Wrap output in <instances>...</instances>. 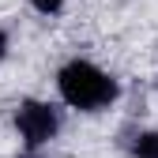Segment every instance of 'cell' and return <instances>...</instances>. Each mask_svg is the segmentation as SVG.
I'll list each match as a JSON object with an SVG mask.
<instances>
[{
	"mask_svg": "<svg viewBox=\"0 0 158 158\" xmlns=\"http://www.w3.org/2000/svg\"><path fill=\"white\" fill-rule=\"evenodd\" d=\"M56 87H60V98L72 109H83V113L106 109V106H113V98H117V79L109 72H102L98 64H90V60L64 64L60 75H56Z\"/></svg>",
	"mask_w": 158,
	"mask_h": 158,
	"instance_id": "1",
	"label": "cell"
},
{
	"mask_svg": "<svg viewBox=\"0 0 158 158\" xmlns=\"http://www.w3.org/2000/svg\"><path fill=\"white\" fill-rule=\"evenodd\" d=\"M15 128L19 135H23V143L27 151H38V147H45L56 132H60V113H56V106L49 102H23L15 109Z\"/></svg>",
	"mask_w": 158,
	"mask_h": 158,
	"instance_id": "2",
	"label": "cell"
},
{
	"mask_svg": "<svg viewBox=\"0 0 158 158\" xmlns=\"http://www.w3.org/2000/svg\"><path fill=\"white\" fill-rule=\"evenodd\" d=\"M132 154L135 158H158V132H139L132 143Z\"/></svg>",
	"mask_w": 158,
	"mask_h": 158,
	"instance_id": "3",
	"label": "cell"
},
{
	"mask_svg": "<svg viewBox=\"0 0 158 158\" xmlns=\"http://www.w3.org/2000/svg\"><path fill=\"white\" fill-rule=\"evenodd\" d=\"M4 53H8V34L0 30V60H4Z\"/></svg>",
	"mask_w": 158,
	"mask_h": 158,
	"instance_id": "5",
	"label": "cell"
},
{
	"mask_svg": "<svg viewBox=\"0 0 158 158\" xmlns=\"http://www.w3.org/2000/svg\"><path fill=\"white\" fill-rule=\"evenodd\" d=\"M19 158H38V154H19Z\"/></svg>",
	"mask_w": 158,
	"mask_h": 158,
	"instance_id": "6",
	"label": "cell"
},
{
	"mask_svg": "<svg viewBox=\"0 0 158 158\" xmlns=\"http://www.w3.org/2000/svg\"><path fill=\"white\" fill-rule=\"evenodd\" d=\"M30 4L42 11V15H56V11L64 8V0H30Z\"/></svg>",
	"mask_w": 158,
	"mask_h": 158,
	"instance_id": "4",
	"label": "cell"
}]
</instances>
